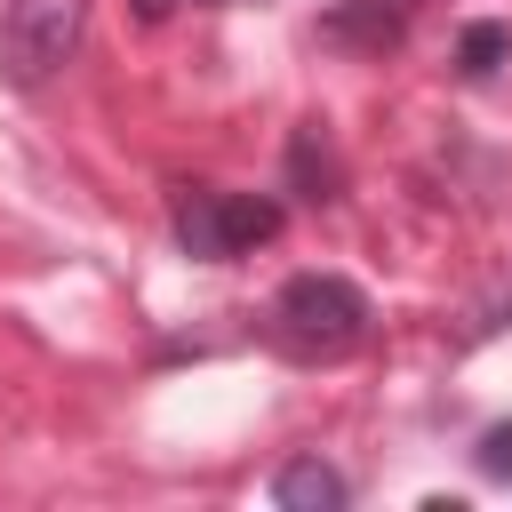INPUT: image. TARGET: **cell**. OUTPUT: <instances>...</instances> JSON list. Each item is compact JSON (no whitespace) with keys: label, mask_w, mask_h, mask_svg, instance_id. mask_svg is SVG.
<instances>
[{"label":"cell","mask_w":512,"mask_h":512,"mask_svg":"<svg viewBox=\"0 0 512 512\" xmlns=\"http://www.w3.org/2000/svg\"><path fill=\"white\" fill-rule=\"evenodd\" d=\"M264 328H272V344H280L288 360H344V352L368 344L376 304H368V288L344 280V272H296V280L272 296Z\"/></svg>","instance_id":"1"},{"label":"cell","mask_w":512,"mask_h":512,"mask_svg":"<svg viewBox=\"0 0 512 512\" xmlns=\"http://www.w3.org/2000/svg\"><path fill=\"white\" fill-rule=\"evenodd\" d=\"M168 224H176V248H184L192 264H232V256H248V248H264V240L288 224V208H280L272 192L176 184V192H168Z\"/></svg>","instance_id":"2"},{"label":"cell","mask_w":512,"mask_h":512,"mask_svg":"<svg viewBox=\"0 0 512 512\" xmlns=\"http://www.w3.org/2000/svg\"><path fill=\"white\" fill-rule=\"evenodd\" d=\"M88 32V0H8L0 8V80L8 88H48Z\"/></svg>","instance_id":"3"},{"label":"cell","mask_w":512,"mask_h":512,"mask_svg":"<svg viewBox=\"0 0 512 512\" xmlns=\"http://www.w3.org/2000/svg\"><path fill=\"white\" fill-rule=\"evenodd\" d=\"M416 24V0H328L320 8V48L344 56H392Z\"/></svg>","instance_id":"4"},{"label":"cell","mask_w":512,"mask_h":512,"mask_svg":"<svg viewBox=\"0 0 512 512\" xmlns=\"http://www.w3.org/2000/svg\"><path fill=\"white\" fill-rule=\"evenodd\" d=\"M288 192H304V200H344V160H336V144H328L320 120H304V128L288 136Z\"/></svg>","instance_id":"5"},{"label":"cell","mask_w":512,"mask_h":512,"mask_svg":"<svg viewBox=\"0 0 512 512\" xmlns=\"http://www.w3.org/2000/svg\"><path fill=\"white\" fill-rule=\"evenodd\" d=\"M344 472L336 464H320V456H288L280 472H272V504L280 512H344Z\"/></svg>","instance_id":"6"},{"label":"cell","mask_w":512,"mask_h":512,"mask_svg":"<svg viewBox=\"0 0 512 512\" xmlns=\"http://www.w3.org/2000/svg\"><path fill=\"white\" fill-rule=\"evenodd\" d=\"M504 64H512V24L480 16V24L456 32V72H464V80H496Z\"/></svg>","instance_id":"7"},{"label":"cell","mask_w":512,"mask_h":512,"mask_svg":"<svg viewBox=\"0 0 512 512\" xmlns=\"http://www.w3.org/2000/svg\"><path fill=\"white\" fill-rule=\"evenodd\" d=\"M472 456H480V472H496V480H512V424H488Z\"/></svg>","instance_id":"8"},{"label":"cell","mask_w":512,"mask_h":512,"mask_svg":"<svg viewBox=\"0 0 512 512\" xmlns=\"http://www.w3.org/2000/svg\"><path fill=\"white\" fill-rule=\"evenodd\" d=\"M488 328H512V296H504V304H496V312L480 320V336H488Z\"/></svg>","instance_id":"9"},{"label":"cell","mask_w":512,"mask_h":512,"mask_svg":"<svg viewBox=\"0 0 512 512\" xmlns=\"http://www.w3.org/2000/svg\"><path fill=\"white\" fill-rule=\"evenodd\" d=\"M200 8H224V0H200Z\"/></svg>","instance_id":"10"}]
</instances>
